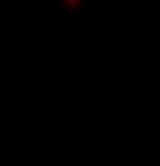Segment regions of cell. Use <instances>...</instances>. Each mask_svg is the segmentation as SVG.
<instances>
[{
	"instance_id": "cell-4",
	"label": "cell",
	"mask_w": 160,
	"mask_h": 166,
	"mask_svg": "<svg viewBox=\"0 0 160 166\" xmlns=\"http://www.w3.org/2000/svg\"><path fill=\"white\" fill-rule=\"evenodd\" d=\"M67 5H71V6H75V5H77V0H67Z\"/></svg>"
},
{
	"instance_id": "cell-1",
	"label": "cell",
	"mask_w": 160,
	"mask_h": 166,
	"mask_svg": "<svg viewBox=\"0 0 160 166\" xmlns=\"http://www.w3.org/2000/svg\"><path fill=\"white\" fill-rule=\"evenodd\" d=\"M59 26H67V27H82V26H85V21L82 19L80 16H75V18H69V16H64L59 21Z\"/></svg>"
},
{
	"instance_id": "cell-2",
	"label": "cell",
	"mask_w": 160,
	"mask_h": 166,
	"mask_svg": "<svg viewBox=\"0 0 160 166\" xmlns=\"http://www.w3.org/2000/svg\"><path fill=\"white\" fill-rule=\"evenodd\" d=\"M45 11L46 13H51V11L54 10V0H45Z\"/></svg>"
},
{
	"instance_id": "cell-3",
	"label": "cell",
	"mask_w": 160,
	"mask_h": 166,
	"mask_svg": "<svg viewBox=\"0 0 160 166\" xmlns=\"http://www.w3.org/2000/svg\"><path fill=\"white\" fill-rule=\"evenodd\" d=\"M88 6H90V10H91L93 13H96V11H98V0H91Z\"/></svg>"
}]
</instances>
